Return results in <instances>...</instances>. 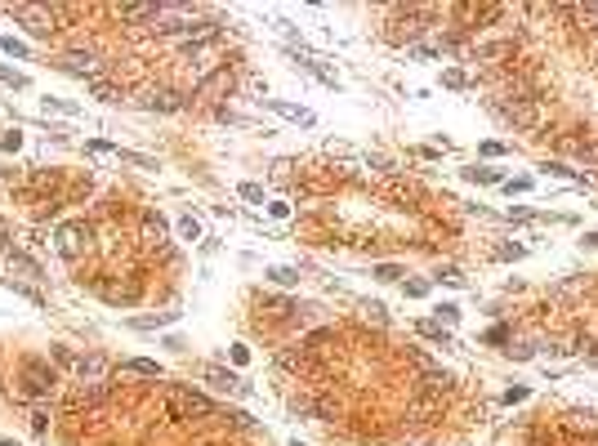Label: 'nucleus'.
Listing matches in <instances>:
<instances>
[{"label": "nucleus", "mask_w": 598, "mask_h": 446, "mask_svg": "<svg viewBox=\"0 0 598 446\" xmlns=\"http://www.w3.org/2000/svg\"><path fill=\"white\" fill-rule=\"evenodd\" d=\"M166 415L170 420H197V415H215V406L206 393L175 384V388H166Z\"/></svg>", "instance_id": "1"}, {"label": "nucleus", "mask_w": 598, "mask_h": 446, "mask_svg": "<svg viewBox=\"0 0 598 446\" xmlns=\"http://www.w3.org/2000/svg\"><path fill=\"white\" fill-rule=\"evenodd\" d=\"M54 388H59V371L50 362H23V375H18V393L23 397L45 402V397H54Z\"/></svg>", "instance_id": "2"}, {"label": "nucleus", "mask_w": 598, "mask_h": 446, "mask_svg": "<svg viewBox=\"0 0 598 446\" xmlns=\"http://www.w3.org/2000/svg\"><path fill=\"white\" fill-rule=\"evenodd\" d=\"M9 18H14V23H23L27 32L32 36H50L54 32V9H32V5H9Z\"/></svg>", "instance_id": "3"}, {"label": "nucleus", "mask_w": 598, "mask_h": 446, "mask_svg": "<svg viewBox=\"0 0 598 446\" xmlns=\"http://www.w3.org/2000/svg\"><path fill=\"white\" fill-rule=\"evenodd\" d=\"M85 241H90V227H85V223H63L59 232H54V245H59L63 259H76Z\"/></svg>", "instance_id": "4"}, {"label": "nucleus", "mask_w": 598, "mask_h": 446, "mask_svg": "<svg viewBox=\"0 0 598 446\" xmlns=\"http://www.w3.org/2000/svg\"><path fill=\"white\" fill-rule=\"evenodd\" d=\"M447 388H451V375H447V371H429L420 384H415V397H420L424 406H433L442 393H447Z\"/></svg>", "instance_id": "5"}, {"label": "nucleus", "mask_w": 598, "mask_h": 446, "mask_svg": "<svg viewBox=\"0 0 598 446\" xmlns=\"http://www.w3.org/2000/svg\"><path fill=\"white\" fill-rule=\"evenodd\" d=\"M108 357H99V353H85L81 362H76V375H81V384H103L108 379Z\"/></svg>", "instance_id": "6"}, {"label": "nucleus", "mask_w": 598, "mask_h": 446, "mask_svg": "<svg viewBox=\"0 0 598 446\" xmlns=\"http://www.w3.org/2000/svg\"><path fill=\"white\" fill-rule=\"evenodd\" d=\"M117 375H134V379H161V366L148 362V357H126V362L112 366Z\"/></svg>", "instance_id": "7"}, {"label": "nucleus", "mask_w": 598, "mask_h": 446, "mask_svg": "<svg viewBox=\"0 0 598 446\" xmlns=\"http://www.w3.org/2000/svg\"><path fill=\"white\" fill-rule=\"evenodd\" d=\"M139 232H143L148 245L166 241V214H161V210H143V219H139Z\"/></svg>", "instance_id": "8"}, {"label": "nucleus", "mask_w": 598, "mask_h": 446, "mask_svg": "<svg viewBox=\"0 0 598 446\" xmlns=\"http://www.w3.org/2000/svg\"><path fill=\"white\" fill-rule=\"evenodd\" d=\"M148 112H183V94H170V90H161V94H148V99H139Z\"/></svg>", "instance_id": "9"}, {"label": "nucleus", "mask_w": 598, "mask_h": 446, "mask_svg": "<svg viewBox=\"0 0 598 446\" xmlns=\"http://www.w3.org/2000/svg\"><path fill=\"white\" fill-rule=\"evenodd\" d=\"M112 397V384L103 379V384H81V393H76V406H103Z\"/></svg>", "instance_id": "10"}, {"label": "nucleus", "mask_w": 598, "mask_h": 446, "mask_svg": "<svg viewBox=\"0 0 598 446\" xmlns=\"http://www.w3.org/2000/svg\"><path fill=\"white\" fill-rule=\"evenodd\" d=\"M94 63H99V59H94V54L90 50H76V54H68V59H63V72H76V76H90V81H94Z\"/></svg>", "instance_id": "11"}, {"label": "nucleus", "mask_w": 598, "mask_h": 446, "mask_svg": "<svg viewBox=\"0 0 598 446\" xmlns=\"http://www.w3.org/2000/svg\"><path fill=\"white\" fill-rule=\"evenodd\" d=\"M206 379H215V384L228 388V393H250V384H246V379H237L232 371H219V366H210V371H206Z\"/></svg>", "instance_id": "12"}, {"label": "nucleus", "mask_w": 598, "mask_h": 446, "mask_svg": "<svg viewBox=\"0 0 598 446\" xmlns=\"http://www.w3.org/2000/svg\"><path fill=\"white\" fill-rule=\"evenodd\" d=\"M90 94H94V99H103V103H121V99H126V90H117V85L103 81V76H94V81H90Z\"/></svg>", "instance_id": "13"}, {"label": "nucleus", "mask_w": 598, "mask_h": 446, "mask_svg": "<svg viewBox=\"0 0 598 446\" xmlns=\"http://www.w3.org/2000/svg\"><path fill=\"white\" fill-rule=\"evenodd\" d=\"M9 268L23 272V277H41V263H36L32 254H23V250H9Z\"/></svg>", "instance_id": "14"}, {"label": "nucleus", "mask_w": 598, "mask_h": 446, "mask_svg": "<svg viewBox=\"0 0 598 446\" xmlns=\"http://www.w3.org/2000/svg\"><path fill=\"white\" fill-rule=\"evenodd\" d=\"M272 112H281V116H290V121H299V125H312V112H303V108H290V103H281V99H263Z\"/></svg>", "instance_id": "15"}, {"label": "nucleus", "mask_w": 598, "mask_h": 446, "mask_svg": "<svg viewBox=\"0 0 598 446\" xmlns=\"http://www.w3.org/2000/svg\"><path fill=\"white\" fill-rule=\"evenodd\" d=\"M330 344H335V330H312V335L303 339L299 348H303V353H326Z\"/></svg>", "instance_id": "16"}, {"label": "nucleus", "mask_w": 598, "mask_h": 446, "mask_svg": "<svg viewBox=\"0 0 598 446\" xmlns=\"http://www.w3.org/2000/svg\"><path fill=\"white\" fill-rule=\"evenodd\" d=\"M117 161H121V165H134V170H157V161H152V156L130 152V148H117Z\"/></svg>", "instance_id": "17"}, {"label": "nucleus", "mask_w": 598, "mask_h": 446, "mask_svg": "<svg viewBox=\"0 0 598 446\" xmlns=\"http://www.w3.org/2000/svg\"><path fill=\"white\" fill-rule=\"evenodd\" d=\"M415 330H420L424 339H433V344H442V348L451 344V335H447V330H442V321H420V326H415Z\"/></svg>", "instance_id": "18"}, {"label": "nucleus", "mask_w": 598, "mask_h": 446, "mask_svg": "<svg viewBox=\"0 0 598 446\" xmlns=\"http://www.w3.org/2000/svg\"><path fill=\"white\" fill-rule=\"evenodd\" d=\"M170 321H179V312H161V317H134L130 326H134V330H152V326H170Z\"/></svg>", "instance_id": "19"}, {"label": "nucleus", "mask_w": 598, "mask_h": 446, "mask_svg": "<svg viewBox=\"0 0 598 446\" xmlns=\"http://www.w3.org/2000/svg\"><path fill=\"white\" fill-rule=\"evenodd\" d=\"M268 281L272 286H299V272L295 268H268Z\"/></svg>", "instance_id": "20"}, {"label": "nucleus", "mask_w": 598, "mask_h": 446, "mask_svg": "<svg viewBox=\"0 0 598 446\" xmlns=\"http://www.w3.org/2000/svg\"><path fill=\"white\" fill-rule=\"evenodd\" d=\"M505 54H514V45H509V41H496V45H478V59H505Z\"/></svg>", "instance_id": "21"}, {"label": "nucleus", "mask_w": 598, "mask_h": 446, "mask_svg": "<svg viewBox=\"0 0 598 446\" xmlns=\"http://www.w3.org/2000/svg\"><path fill=\"white\" fill-rule=\"evenodd\" d=\"M27 420H32V433H45V429H50V406H41V402H36Z\"/></svg>", "instance_id": "22"}, {"label": "nucleus", "mask_w": 598, "mask_h": 446, "mask_svg": "<svg viewBox=\"0 0 598 446\" xmlns=\"http://www.w3.org/2000/svg\"><path fill=\"white\" fill-rule=\"evenodd\" d=\"M179 232H183V241H201V223H197V214H183V219H179Z\"/></svg>", "instance_id": "23"}, {"label": "nucleus", "mask_w": 598, "mask_h": 446, "mask_svg": "<svg viewBox=\"0 0 598 446\" xmlns=\"http://www.w3.org/2000/svg\"><path fill=\"white\" fill-rule=\"evenodd\" d=\"M576 156H581L585 165H598V139H585V143H576Z\"/></svg>", "instance_id": "24"}, {"label": "nucleus", "mask_w": 598, "mask_h": 446, "mask_svg": "<svg viewBox=\"0 0 598 446\" xmlns=\"http://www.w3.org/2000/svg\"><path fill=\"white\" fill-rule=\"evenodd\" d=\"M0 50H5V54H14V59H27V45L18 41V36H0Z\"/></svg>", "instance_id": "25"}, {"label": "nucleus", "mask_w": 598, "mask_h": 446, "mask_svg": "<svg viewBox=\"0 0 598 446\" xmlns=\"http://www.w3.org/2000/svg\"><path fill=\"white\" fill-rule=\"evenodd\" d=\"M371 277H379V281H397V277H402V268H397V263H375Z\"/></svg>", "instance_id": "26"}, {"label": "nucleus", "mask_w": 598, "mask_h": 446, "mask_svg": "<svg viewBox=\"0 0 598 446\" xmlns=\"http://www.w3.org/2000/svg\"><path fill=\"white\" fill-rule=\"evenodd\" d=\"M464 179H469V183H500L496 170H464Z\"/></svg>", "instance_id": "27"}, {"label": "nucleus", "mask_w": 598, "mask_h": 446, "mask_svg": "<svg viewBox=\"0 0 598 446\" xmlns=\"http://www.w3.org/2000/svg\"><path fill=\"white\" fill-rule=\"evenodd\" d=\"M442 85H451V90H464V85H469V76H464L460 68H451V72H442Z\"/></svg>", "instance_id": "28"}, {"label": "nucleus", "mask_w": 598, "mask_h": 446, "mask_svg": "<svg viewBox=\"0 0 598 446\" xmlns=\"http://www.w3.org/2000/svg\"><path fill=\"white\" fill-rule=\"evenodd\" d=\"M237 192H241L246 201H255V205L263 201V187H259V183H241V187H237Z\"/></svg>", "instance_id": "29"}, {"label": "nucleus", "mask_w": 598, "mask_h": 446, "mask_svg": "<svg viewBox=\"0 0 598 446\" xmlns=\"http://www.w3.org/2000/svg\"><path fill=\"white\" fill-rule=\"evenodd\" d=\"M54 362H59V366H72V371H76V362H81V357H76L72 348H54Z\"/></svg>", "instance_id": "30"}, {"label": "nucleus", "mask_w": 598, "mask_h": 446, "mask_svg": "<svg viewBox=\"0 0 598 446\" xmlns=\"http://www.w3.org/2000/svg\"><path fill=\"white\" fill-rule=\"evenodd\" d=\"M0 81H5V85H14V90H23V85H27L23 76H18L14 68H5V63H0Z\"/></svg>", "instance_id": "31"}, {"label": "nucleus", "mask_w": 598, "mask_h": 446, "mask_svg": "<svg viewBox=\"0 0 598 446\" xmlns=\"http://www.w3.org/2000/svg\"><path fill=\"white\" fill-rule=\"evenodd\" d=\"M45 103H50L54 112H63V116H76V112H81V108H76V103H68V99H45Z\"/></svg>", "instance_id": "32"}, {"label": "nucleus", "mask_w": 598, "mask_h": 446, "mask_svg": "<svg viewBox=\"0 0 598 446\" xmlns=\"http://www.w3.org/2000/svg\"><path fill=\"white\" fill-rule=\"evenodd\" d=\"M545 174H558V179H576V174H572V170H567V165H563V161H545Z\"/></svg>", "instance_id": "33"}, {"label": "nucleus", "mask_w": 598, "mask_h": 446, "mask_svg": "<svg viewBox=\"0 0 598 446\" xmlns=\"http://www.w3.org/2000/svg\"><path fill=\"white\" fill-rule=\"evenodd\" d=\"M406 299H424V295H429V286H424V281H406Z\"/></svg>", "instance_id": "34"}, {"label": "nucleus", "mask_w": 598, "mask_h": 446, "mask_svg": "<svg viewBox=\"0 0 598 446\" xmlns=\"http://www.w3.org/2000/svg\"><path fill=\"white\" fill-rule=\"evenodd\" d=\"M0 148H5V152H18V148H23V134H18V130H9V134L0 139Z\"/></svg>", "instance_id": "35"}, {"label": "nucleus", "mask_w": 598, "mask_h": 446, "mask_svg": "<svg viewBox=\"0 0 598 446\" xmlns=\"http://www.w3.org/2000/svg\"><path fill=\"white\" fill-rule=\"evenodd\" d=\"M232 362L246 366V362H250V348H246V344H232Z\"/></svg>", "instance_id": "36"}, {"label": "nucleus", "mask_w": 598, "mask_h": 446, "mask_svg": "<svg viewBox=\"0 0 598 446\" xmlns=\"http://www.w3.org/2000/svg\"><path fill=\"white\" fill-rule=\"evenodd\" d=\"M438 317H442V321H455V317H460V308H455V303H442Z\"/></svg>", "instance_id": "37"}, {"label": "nucleus", "mask_w": 598, "mask_h": 446, "mask_svg": "<svg viewBox=\"0 0 598 446\" xmlns=\"http://www.w3.org/2000/svg\"><path fill=\"white\" fill-rule=\"evenodd\" d=\"M268 210H272V219H286V214H290V205H286V201H272Z\"/></svg>", "instance_id": "38"}, {"label": "nucleus", "mask_w": 598, "mask_h": 446, "mask_svg": "<svg viewBox=\"0 0 598 446\" xmlns=\"http://www.w3.org/2000/svg\"><path fill=\"white\" fill-rule=\"evenodd\" d=\"M505 187H509V192H527V187H531V179H509Z\"/></svg>", "instance_id": "39"}, {"label": "nucleus", "mask_w": 598, "mask_h": 446, "mask_svg": "<svg viewBox=\"0 0 598 446\" xmlns=\"http://www.w3.org/2000/svg\"><path fill=\"white\" fill-rule=\"evenodd\" d=\"M585 245H594V250H598V232H590V236H585Z\"/></svg>", "instance_id": "40"}, {"label": "nucleus", "mask_w": 598, "mask_h": 446, "mask_svg": "<svg viewBox=\"0 0 598 446\" xmlns=\"http://www.w3.org/2000/svg\"><path fill=\"white\" fill-rule=\"evenodd\" d=\"M0 446H18V442H9V438H0Z\"/></svg>", "instance_id": "41"}, {"label": "nucleus", "mask_w": 598, "mask_h": 446, "mask_svg": "<svg viewBox=\"0 0 598 446\" xmlns=\"http://www.w3.org/2000/svg\"><path fill=\"white\" fill-rule=\"evenodd\" d=\"M290 446H303V442H290Z\"/></svg>", "instance_id": "42"}]
</instances>
